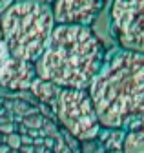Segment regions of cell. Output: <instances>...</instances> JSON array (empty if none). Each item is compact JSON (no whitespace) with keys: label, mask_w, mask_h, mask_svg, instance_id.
Instances as JSON below:
<instances>
[{"label":"cell","mask_w":144,"mask_h":153,"mask_svg":"<svg viewBox=\"0 0 144 153\" xmlns=\"http://www.w3.org/2000/svg\"><path fill=\"white\" fill-rule=\"evenodd\" d=\"M102 129H122L144 119V55L117 49L86 89Z\"/></svg>","instance_id":"obj_1"},{"label":"cell","mask_w":144,"mask_h":153,"mask_svg":"<svg viewBox=\"0 0 144 153\" xmlns=\"http://www.w3.org/2000/svg\"><path fill=\"white\" fill-rule=\"evenodd\" d=\"M104 56V44L91 27L55 26L33 68L37 79L60 89L86 91L99 73Z\"/></svg>","instance_id":"obj_2"},{"label":"cell","mask_w":144,"mask_h":153,"mask_svg":"<svg viewBox=\"0 0 144 153\" xmlns=\"http://www.w3.org/2000/svg\"><path fill=\"white\" fill-rule=\"evenodd\" d=\"M0 153H71L46 108L0 97Z\"/></svg>","instance_id":"obj_3"},{"label":"cell","mask_w":144,"mask_h":153,"mask_svg":"<svg viewBox=\"0 0 144 153\" xmlns=\"http://www.w3.org/2000/svg\"><path fill=\"white\" fill-rule=\"evenodd\" d=\"M55 27L51 2H11L0 15V33L11 59L35 64Z\"/></svg>","instance_id":"obj_4"},{"label":"cell","mask_w":144,"mask_h":153,"mask_svg":"<svg viewBox=\"0 0 144 153\" xmlns=\"http://www.w3.org/2000/svg\"><path fill=\"white\" fill-rule=\"evenodd\" d=\"M59 124L79 142L95 140L100 133V124L88 91L60 89L57 104L51 111Z\"/></svg>","instance_id":"obj_5"},{"label":"cell","mask_w":144,"mask_h":153,"mask_svg":"<svg viewBox=\"0 0 144 153\" xmlns=\"http://www.w3.org/2000/svg\"><path fill=\"white\" fill-rule=\"evenodd\" d=\"M110 26L120 49L144 55V0L113 2Z\"/></svg>","instance_id":"obj_6"},{"label":"cell","mask_w":144,"mask_h":153,"mask_svg":"<svg viewBox=\"0 0 144 153\" xmlns=\"http://www.w3.org/2000/svg\"><path fill=\"white\" fill-rule=\"evenodd\" d=\"M106 7L99 0H60L51 2L55 26H84L89 27Z\"/></svg>","instance_id":"obj_7"},{"label":"cell","mask_w":144,"mask_h":153,"mask_svg":"<svg viewBox=\"0 0 144 153\" xmlns=\"http://www.w3.org/2000/svg\"><path fill=\"white\" fill-rule=\"evenodd\" d=\"M37 79L33 64L9 59L0 66V88L7 91H26Z\"/></svg>","instance_id":"obj_8"},{"label":"cell","mask_w":144,"mask_h":153,"mask_svg":"<svg viewBox=\"0 0 144 153\" xmlns=\"http://www.w3.org/2000/svg\"><path fill=\"white\" fill-rule=\"evenodd\" d=\"M29 91L33 95V99L37 100L42 108L53 111V108H55V104H57V99H59L60 88H57L55 84H51V82L35 79L31 82V86H29Z\"/></svg>","instance_id":"obj_9"},{"label":"cell","mask_w":144,"mask_h":153,"mask_svg":"<svg viewBox=\"0 0 144 153\" xmlns=\"http://www.w3.org/2000/svg\"><path fill=\"white\" fill-rule=\"evenodd\" d=\"M122 153H144V119L126 129Z\"/></svg>","instance_id":"obj_10"},{"label":"cell","mask_w":144,"mask_h":153,"mask_svg":"<svg viewBox=\"0 0 144 153\" xmlns=\"http://www.w3.org/2000/svg\"><path fill=\"white\" fill-rule=\"evenodd\" d=\"M7 59H9V51H7V48H6V42H4L2 33H0V66H2Z\"/></svg>","instance_id":"obj_11"},{"label":"cell","mask_w":144,"mask_h":153,"mask_svg":"<svg viewBox=\"0 0 144 153\" xmlns=\"http://www.w3.org/2000/svg\"><path fill=\"white\" fill-rule=\"evenodd\" d=\"M9 4H11V2H7V0H0V15H2V13L9 7Z\"/></svg>","instance_id":"obj_12"}]
</instances>
